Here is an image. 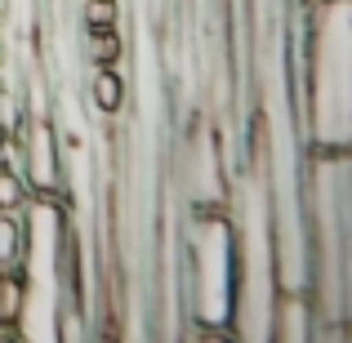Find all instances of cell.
I'll list each match as a JSON object with an SVG mask.
<instances>
[{"label": "cell", "mask_w": 352, "mask_h": 343, "mask_svg": "<svg viewBox=\"0 0 352 343\" xmlns=\"http://www.w3.org/2000/svg\"><path fill=\"white\" fill-rule=\"evenodd\" d=\"M116 54H120V45H116V32H112V27H89V58L112 63Z\"/></svg>", "instance_id": "obj_1"}, {"label": "cell", "mask_w": 352, "mask_h": 343, "mask_svg": "<svg viewBox=\"0 0 352 343\" xmlns=\"http://www.w3.org/2000/svg\"><path fill=\"white\" fill-rule=\"evenodd\" d=\"M94 98H98V103H103V107H116L120 103V80H116V71H94Z\"/></svg>", "instance_id": "obj_2"}, {"label": "cell", "mask_w": 352, "mask_h": 343, "mask_svg": "<svg viewBox=\"0 0 352 343\" xmlns=\"http://www.w3.org/2000/svg\"><path fill=\"white\" fill-rule=\"evenodd\" d=\"M23 197H27V188L9 170H0V210H18V206H23Z\"/></svg>", "instance_id": "obj_3"}, {"label": "cell", "mask_w": 352, "mask_h": 343, "mask_svg": "<svg viewBox=\"0 0 352 343\" xmlns=\"http://www.w3.org/2000/svg\"><path fill=\"white\" fill-rule=\"evenodd\" d=\"M85 23L89 27H112L116 23V5L112 0H85Z\"/></svg>", "instance_id": "obj_4"}, {"label": "cell", "mask_w": 352, "mask_h": 343, "mask_svg": "<svg viewBox=\"0 0 352 343\" xmlns=\"http://www.w3.org/2000/svg\"><path fill=\"white\" fill-rule=\"evenodd\" d=\"M18 303H23V290H18L14 281H0V321H5V317H14V312H18Z\"/></svg>", "instance_id": "obj_5"}, {"label": "cell", "mask_w": 352, "mask_h": 343, "mask_svg": "<svg viewBox=\"0 0 352 343\" xmlns=\"http://www.w3.org/2000/svg\"><path fill=\"white\" fill-rule=\"evenodd\" d=\"M0 343H14V339H9V335H0Z\"/></svg>", "instance_id": "obj_6"}]
</instances>
